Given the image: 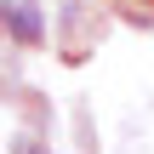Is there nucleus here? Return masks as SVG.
Here are the masks:
<instances>
[{
    "mask_svg": "<svg viewBox=\"0 0 154 154\" xmlns=\"http://www.w3.org/2000/svg\"><path fill=\"white\" fill-rule=\"evenodd\" d=\"M0 17H11V34H17L23 46H40V40H46V23H40V11H34L29 0H6Z\"/></svg>",
    "mask_w": 154,
    "mask_h": 154,
    "instance_id": "nucleus-1",
    "label": "nucleus"
}]
</instances>
